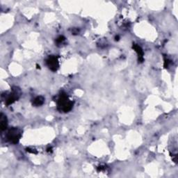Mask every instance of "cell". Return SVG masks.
<instances>
[{"mask_svg": "<svg viewBox=\"0 0 178 178\" xmlns=\"http://www.w3.org/2000/svg\"><path fill=\"white\" fill-rule=\"evenodd\" d=\"M22 137V131L19 128L13 127L8 131L7 139L8 142L13 144H18L20 138Z\"/></svg>", "mask_w": 178, "mask_h": 178, "instance_id": "7a4b0ae2", "label": "cell"}, {"mask_svg": "<svg viewBox=\"0 0 178 178\" xmlns=\"http://www.w3.org/2000/svg\"><path fill=\"white\" fill-rule=\"evenodd\" d=\"M65 39H66L65 37L63 36H61L57 38V40H56V42H57V43H58V44H60V43H63L64 40H65Z\"/></svg>", "mask_w": 178, "mask_h": 178, "instance_id": "ba28073f", "label": "cell"}, {"mask_svg": "<svg viewBox=\"0 0 178 178\" xmlns=\"http://www.w3.org/2000/svg\"><path fill=\"white\" fill-rule=\"evenodd\" d=\"M73 107V103L70 100L66 93L62 92L57 100V109L60 112L68 113L71 112Z\"/></svg>", "mask_w": 178, "mask_h": 178, "instance_id": "6da1fadb", "label": "cell"}, {"mask_svg": "<svg viewBox=\"0 0 178 178\" xmlns=\"http://www.w3.org/2000/svg\"><path fill=\"white\" fill-rule=\"evenodd\" d=\"M132 48L134 49V50H135V52H136L137 54H138L139 62H140V63L144 62V51H143L142 48L139 45H136V44H133Z\"/></svg>", "mask_w": 178, "mask_h": 178, "instance_id": "5b68a950", "label": "cell"}, {"mask_svg": "<svg viewBox=\"0 0 178 178\" xmlns=\"http://www.w3.org/2000/svg\"><path fill=\"white\" fill-rule=\"evenodd\" d=\"M45 103V98L43 96H38V97L35 98L33 102H32V104L34 107H40L44 104Z\"/></svg>", "mask_w": 178, "mask_h": 178, "instance_id": "52a82bcc", "label": "cell"}, {"mask_svg": "<svg viewBox=\"0 0 178 178\" xmlns=\"http://www.w3.org/2000/svg\"><path fill=\"white\" fill-rule=\"evenodd\" d=\"M21 95V90L17 87H13L12 92L10 93L5 98V104L7 106L12 104L20 98Z\"/></svg>", "mask_w": 178, "mask_h": 178, "instance_id": "3957f363", "label": "cell"}, {"mask_svg": "<svg viewBox=\"0 0 178 178\" xmlns=\"http://www.w3.org/2000/svg\"><path fill=\"white\" fill-rule=\"evenodd\" d=\"M119 40V36H116V40Z\"/></svg>", "mask_w": 178, "mask_h": 178, "instance_id": "9c48e42d", "label": "cell"}, {"mask_svg": "<svg viewBox=\"0 0 178 178\" xmlns=\"http://www.w3.org/2000/svg\"><path fill=\"white\" fill-rule=\"evenodd\" d=\"M8 126V121L7 118L4 113H1L0 115V127H1L2 131H4L7 130Z\"/></svg>", "mask_w": 178, "mask_h": 178, "instance_id": "8992f818", "label": "cell"}, {"mask_svg": "<svg viewBox=\"0 0 178 178\" xmlns=\"http://www.w3.org/2000/svg\"><path fill=\"white\" fill-rule=\"evenodd\" d=\"M46 64L52 71L55 72L59 69V63L58 58L55 56H49L46 60Z\"/></svg>", "mask_w": 178, "mask_h": 178, "instance_id": "277c9868", "label": "cell"}]
</instances>
